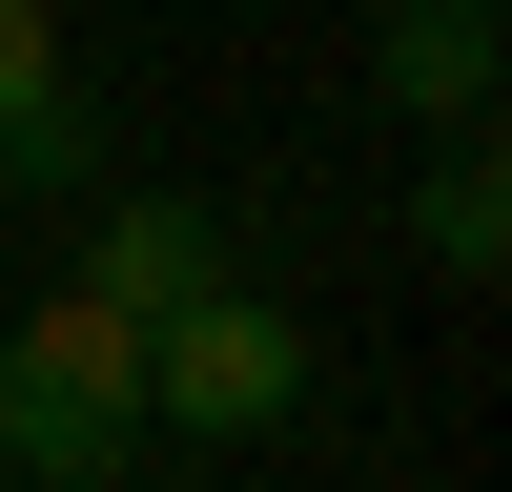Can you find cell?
I'll use <instances>...</instances> for the list:
<instances>
[{
	"label": "cell",
	"instance_id": "7",
	"mask_svg": "<svg viewBox=\"0 0 512 492\" xmlns=\"http://www.w3.org/2000/svg\"><path fill=\"white\" fill-rule=\"evenodd\" d=\"M0 492H103V472H0Z\"/></svg>",
	"mask_w": 512,
	"mask_h": 492
},
{
	"label": "cell",
	"instance_id": "5",
	"mask_svg": "<svg viewBox=\"0 0 512 492\" xmlns=\"http://www.w3.org/2000/svg\"><path fill=\"white\" fill-rule=\"evenodd\" d=\"M369 103L390 123H492V0H390V21H369Z\"/></svg>",
	"mask_w": 512,
	"mask_h": 492
},
{
	"label": "cell",
	"instance_id": "3",
	"mask_svg": "<svg viewBox=\"0 0 512 492\" xmlns=\"http://www.w3.org/2000/svg\"><path fill=\"white\" fill-rule=\"evenodd\" d=\"M62 287H103L123 328H164L185 287H226V205H185V185H82V246H62Z\"/></svg>",
	"mask_w": 512,
	"mask_h": 492
},
{
	"label": "cell",
	"instance_id": "8",
	"mask_svg": "<svg viewBox=\"0 0 512 492\" xmlns=\"http://www.w3.org/2000/svg\"><path fill=\"white\" fill-rule=\"evenodd\" d=\"M0 226H21V185H0Z\"/></svg>",
	"mask_w": 512,
	"mask_h": 492
},
{
	"label": "cell",
	"instance_id": "4",
	"mask_svg": "<svg viewBox=\"0 0 512 492\" xmlns=\"http://www.w3.org/2000/svg\"><path fill=\"white\" fill-rule=\"evenodd\" d=\"M0 185L21 205L103 185V103H82V62H62V0H0Z\"/></svg>",
	"mask_w": 512,
	"mask_h": 492
},
{
	"label": "cell",
	"instance_id": "2",
	"mask_svg": "<svg viewBox=\"0 0 512 492\" xmlns=\"http://www.w3.org/2000/svg\"><path fill=\"white\" fill-rule=\"evenodd\" d=\"M287 410H308V328H287L267 287H185V308L144 328V431H185V451H267Z\"/></svg>",
	"mask_w": 512,
	"mask_h": 492
},
{
	"label": "cell",
	"instance_id": "1",
	"mask_svg": "<svg viewBox=\"0 0 512 492\" xmlns=\"http://www.w3.org/2000/svg\"><path fill=\"white\" fill-rule=\"evenodd\" d=\"M144 451V328L103 308V287H41L21 328H0V472H103Z\"/></svg>",
	"mask_w": 512,
	"mask_h": 492
},
{
	"label": "cell",
	"instance_id": "6",
	"mask_svg": "<svg viewBox=\"0 0 512 492\" xmlns=\"http://www.w3.org/2000/svg\"><path fill=\"white\" fill-rule=\"evenodd\" d=\"M410 267H431V287H492V267H512V144H492V123L431 144V185H410Z\"/></svg>",
	"mask_w": 512,
	"mask_h": 492
}]
</instances>
